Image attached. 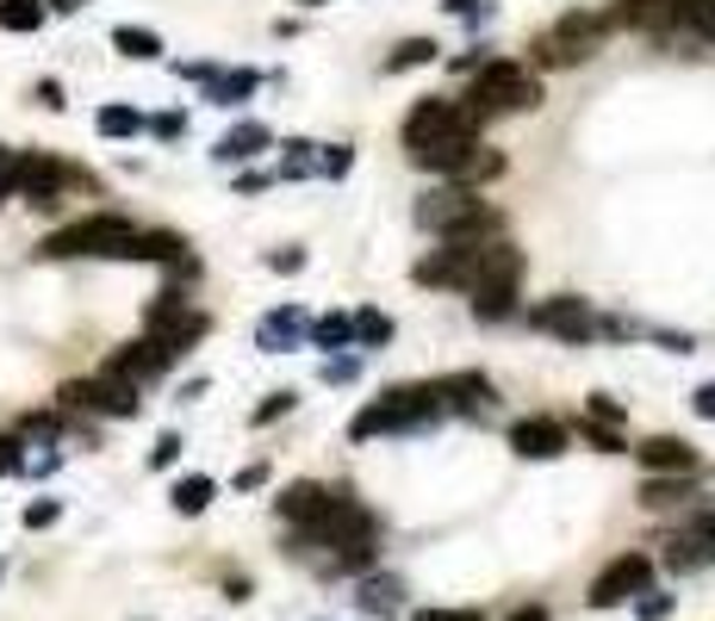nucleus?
Wrapping results in <instances>:
<instances>
[{
	"label": "nucleus",
	"mask_w": 715,
	"mask_h": 621,
	"mask_svg": "<svg viewBox=\"0 0 715 621\" xmlns=\"http://www.w3.org/2000/svg\"><path fill=\"white\" fill-rule=\"evenodd\" d=\"M635 460L647 466V479H684V472H697V448L678 441V435H653V441H641Z\"/></svg>",
	"instance_id": "f8f14e48"
},
{
	"label": "nucleus",
	"mask_w": 715,
	"mask_h": 621,
	"mask_svg": "<svg viewBox=\"0 0 715 621\" xmlns=\"http://www.w3.org/2000/svg\"><path fill=\"white\" fill-rule=\"evenodd\" d=\"M212 497H218V485H212L206 472H193V479H181V485H175V510H181V516H200V510L212 503Z\"/></svg>",
	"instance_id": "a878e982"
},
{
	"label": "nucleus",
	"mask_w": 715,
	"mask_h": 621,
	"mask_svg": "<svg viewBox=\"0 0 715 621\" xmlns=\"http://www.w3.org/2000/svg\"><path fill=\"white\" fill-rule=\"evenodd\" d=\"M510 621H548V609H541V603H529V609H517Z\"/></svg>",
	"instance_id": "864d4df0"
},
{
	"label": "nucleus",
	"mask_w": 715,
	"mask_h": 621,
	"mask_svg": "<svg viewBox=\"0 0 715 621\" xmlns=\"http://www.w3.org/2000/svg\"><path fill=\"white\" fill-rule=\"evenodd\" d=\"M684 7V26L697 31L703 44H715V0H678Z\"/></svg>",
	"instance_id": "473e14b6"
},
{
	"label": "nucleus",
	"mask_w": 715,
	"mask_h": 621,
	"mask_svg": "<svg viewBox=\"0 0 715 621\" xmlns=\"http://www.w3.org/2000/svg\"><path fill=\"white\" fill-rule=\"evenodd\" d=\"M0 186L13 193V150H0Z\"/></svg>",
	"instance_id": "603ef678"
},
{
	"label": "nucleus",
	"mask_w": 715,
	"mask_h": 621,
	"mask_svg": "<svg viewBox=\"0 0 715 621\" xmlns=\"http://www.w3.org/2000/svg\"><path fill=\"white\" fill-rule=\"evenodd\" d=\"M448 404H442V386H392L380 391V398L367 404V410H355L349 435L355 441H374V435H398V429H423V423H442Z\"/></svg>",
	"instance_id": "f03ea898"
},
{
	"label": "nucleus",
	"mask_w": 715,
	"mask_h": 621,
	"mask_svg": "<svg viewBox=\"0 0 715 621\" xmlns=\"http://www.w3.org/2000/svg\"><path fill=\"white\" fill-rule=\"evenodd\" d=\"M50 7H57V13H75V7H88V0H50Z\"/></svg>",
	"instance_id": "5fc2aeb1"
},
{
	"label": "nucleus",
	"mask_w": 715,
	"mask_h": 621,
	"mask_svg": "<svg viewBox=\"0 0 715 621\" xmlns=\"http://www.w3.org/2000/svg\"><path fill=\"white\" fill-rule=\"evenodd\" d=\"M398 597H405V590H398V578H361V597H355V603H361L367 615H392Z\"/></svg>",
	"instance_id": "393cba45"
},
{
	"label": "nucleus",
	"mask_w": 715,
	"mask_h": 621,
	"mask_svg": "<svg viewBox=\"0 0 715 621\" xmlns=\"http://www.w3.org/2000/svg\"><path fill=\"white\" fill-rule=\"evenodd\" d=\"M691 410H697L703 423H715V379H709V386H697V398H691Z\"/></svg>",
	"instance_id": "c03bdc74"
},
{
	"label": "nucleus",
	"mask_w": 715,
	"mask_h": 621,
	"mask_svg": "<svg viewBox=\"0 0 715 621\" xmlns=\"http://www.w3.org/2000/svg\"><path fill=\"white\" fill-rule=\"evenodd\" d=\"M299 336H311V324H305V310L299 305H286V310H268L262 324H255V348H268V355H280V348H293Z\"/></svg>",
	"instance_id": "f3484780"
},
{
	"label": "nucleus",
	"mask_w": 715,
	"mask_h": 621,
	"mask_svg": "<svg viewBox=\"0 0 715 621\" xmlns=\"http://www.w3.org/2000/svg\"><path fill=\"white\" fill-rule=\"evenodd\" d=\"M268 267H274V274H299V267H305V248H274Z\"/></svg>",
	"instance_id": "ea45409f"
},
{
	"label": "nucleus",
	"mask_w": 715,
	"mask_h": 621,
	"mask_svg": "<svg viewBox=\"0 0 715 621\" xmlns=\"http://www.w3.org/2000/svg\"><path fill=\"white\" fill-rule=\"evenodd\" d=\"M94 124H100V138H137V131H143V119L131 106H100Z\"/></svg>",
	"instance_id": "c756f323"
},
{
	"label": "nucleus",
	"mask_w": 715,
	"mask_h": 621,
	"mask_svg": "<svg viewBox=\"0 0 715 621\" xmlns=\"http://www.w3.org/2000/svg\"><path fill=\"white\" fill-rule=\"evenodd\" d=\"M69 181V169L63 162H50V155H13V186L25 193L32 205H57V186Z\"/></svg>",
	"instance_id": "9b49d317"
},
{
	"label": "nucleus",
	"mask_w": 715,
	"mask_h": 621,
	"mask_svg": "<svg viewBox=\"0 0 715 621\" xmlns=\"http://www.w3.org/2000/svg\"><path fill=\"white\" fill-rule=\"evenodd\" d=\"M168 367H175V360L162 355L150 336H143V342H125V348L106 360V373H119V379H131V386H143V379H156V373H168Z\"/></svg>",
	"instance_id": "2eb2a0df"
},
{
	"label": "nucleus",
	"mask_w": 715,
	"mask_h": 621,
	"mask_svg": "<svg viewBox=\"0 0 715 621\" xmlns=\"http://www.w3.org/2000/svg\"><path fill=\"white\" fill-rule=\"evenodd\" d=\"M442 7H448V13H454V19H486V7H492V0H442Z\"/></svg>",
	"instance_id": "a18cd8bd"
},
{
	"label": "nucleus",
	"mask_w": 715,
	"mask_h": 621,
	"mask_svg": "<svg viewBox=\"0 0 715 621\" xmlns=\"http://www.w3.org/2000/svg\"><path fill=\"white\" fill-rule=\"evenodd\" d=\"M492 174H504V155L498 150H486V143H473V150L461 155V169H454V181L467 186V193H473L479 181H492Z\"/></svg>",
	"instance_id": "5701e85b"
},
{
	"label": "nucleus",
	"mask_w": 715,
	"mask_h": 621,
	"mask_svg": "<svg viewBox=\"0 0 715 621\" xmlns=\"http://www.w3.org/2000/svg\"><path fill=\"white\" fill-rule=\"evenodd\" d=\"M175 460H181V435H162L156 448H150V466L162 472V466H175Z\"/></svg>",
	"instance_id": "4c0bfd02"
},
{
	"label": "nucleus",
	"mask_w": 715,
	"mask_h": 621,
	"mask_svg": "<svg viewBox=\"0 0 715 621\" xmlns=\"http://www.w3.org/2000/svg\"><path fill=\"white\" fill-rule=\"evenodd\" d=\"M604 26H635V31H672L684 26V7L678 0H616Z\"/></svg>",
	"instance_id": "4468645a"
},
{
	"label": "nucleus",
	"mask_w": 715,
	"mask_h": 621,
	"mask_svg": "<svg viewBox=\"0 0 715 621\" xmlns=\"http://www.w3.org/2000/svg\"><path fill=\"white\" fill-rule=\"evenodd\" d=\"M131 243H137V231H131L119 212H94V217H75V224H63L57 236H44V262H81V255H119L125 262L131 255Z\"/></svg>",
	"instance_id": "39448f33"
},
{
	"label": "nucleus",
	"mask_w": 715,
	"mask_h": 621,
	"mask_svg": "<svg viewBox=\"0 0 715 621\" xmlns=\"http://www.w3.org/2000/svg\"><path fill=\"white\" fill-rule=\"evenodd\" d=\"M436 386H442V404L448 410H461V417L492 410V379H486V373H448V379H436Z\"/></svg>",
	"instance_id": "dca6fc26"
},
{
	"label": "nucleus",
	"mask_w": 715,
	"mask_h": 621,
	"mask_svg": "<svg viewBox=\"0 0 715 621\" xmlns=\"http://www.w3.org/2000/svg\"><path fill=\"white\" fill-rule=\"evenodd\" d=\"M566 423L554 417H523L517 429H510V448L523 454V460H554V454H566Z\"/></svg>",
	"instance_id": "ddd939ff"
},
{
	"label": "nucleus",
	"mask_w": 715,
	"mask_h": 621,
	"mask_svg": "<svg viewBox=\"0 0 715 621\" xmlns=\"http://www.w3.org/2000/svg\"><path fill=\"white\" fill-rule=\"evenodd\" d=\"M57 516H63V503H57V497H44V503H32V510H25V528H50Z\"/></svg>",
	"instance_id": "58836bf2"
},
{
	"label": "nucleus",
	"mask_w": 715,
	"mask_h": 621,
	"mask_svg": "<svg viewBox=\"0 0 715 621\" xmlns=\"http://www.w3.org/2000/svg\"><path fill=\"white\" fill-rule=\"evenodd\" d=\"M63 410H94V417H137V386L119 379V373H100V379H69L63 386Z\"/></svg>",
	"instance_id": "0eeeda50"
},
{
	"label": "nucleus",
	"mask_w": 715,
	"mask_h": 621,
	"mask_svg": "<svg viewBox=\"0 0 715 621\" xmlns=\"http://www.w3.org/2000/svg\"><path fill=\"white\" fill-rule=\"evenodd\" d=\"M529 329H541V336H560V342H591L597 336V317H591V305L585 298H572V293H560V298H541V305H529Z\"/></svg>",
	"instance_id": "9d476101"
},
{
	"label": "nucleus",
	"mask_w": 715,
	"mask_h": 621,
	"mask_svg": "<svg viewBox=\"0 0 715 621\" xmlns=\"http://www.w3.org/2000/svg\"><path fill=\"white\" fill-rule=\"evenodd\" d=\"M324 497H330V485H311V479H299V485H286L274 503H280V522H293V528H311L318 522V510H324Z\"/></svg>",
	"instance_id": "a211bd4d"
},
{
	"label": "nucleus",
	"mask_w": 715,
	"mask_h": 621,
	"mask_svg": "<svg viewBox=\"0 0 715 621\" xmlns=\"http://www.w3.org/2000/svg\"><path fill=\"white\" fill-rule=\"evenodd\" d=\"M268 124H231V131H224V138H218V150H212V155H218V162H249V155H262V150H268Z\"/></svg>",
	"instance_id": "6ab92c4d"
},
{
	"label": "nucleus",
	"mask_w": 715,
	"mask_h": 621,
	"mask_svg": "<svg viewBox=\"0 0 715 621\" xmlns=\"http://www.w3.org/2000/svg\"><path fill=\"white\" fill-rule=\"evenodd\" d=\"M641 590H653V559L647 553H622V559H610L604 572L591 578L585 603L591 609H616V603H635Z\"/></svg>",
	"instance_id": "1a4fd4ad"
},
{
	"label": "nucleus",
	"mask_w": 715,
	"mask_h": 621,
	"mask_svg": "<svg viewBox=\"0 0 715 621\" xmlns=\"http://www.w3.org/2000/svg\"><path fill=\"white\" fill-rule=\"evenodd\" d=\"M324 379H330V386H343V379H355V360L343 355V360H324Z\"/></svg>",
	"instance_id": "09e8293b"
},
{
	"label": "nucleus",
	"mask_w": 715,
	"mask_h": 621,
	"mask_svg": "<svg viewBox=\"0 0 715 621\" xmlns=\"http://www.w3.org/2000/svg\"><path fill=\"white\" fill-rule=\"evenodd\" d=\"M57 460H63V454L50 448V441H19V472H32V479L57 472Z\"/></svg>",
	"instance_id": "c85d7f7f"
},
{
	"label": "nucleus",
	"mask_w": 715,
	"mask_h": 621,
	"mask_svg": "<svg viewBox=\"0 0 715 621\" xmlns=\"http://www.w3.org/2000/svg\"><path fill=\"white\" fill-rule=\"evenodd\" d=\"M311 162H318V155H311V143H286L280 181H305V174H311Z\"/></svg>",
	"instance_id": "f704fd0d"
},
{
	"label": "nucleus",
	"mask_w": 715,
	"mask_h": 621,
	"mask_svg": "<svg viewBox=\"0 0 715 621\" xmlns=\"http://www.w3.org/2000/svg\"><path fill=\"white\" fill-rule=\"evenodd\" d=\"M666 566H672V572H703V566H715V547L703 541L697 528H684V535H672V541H666Z\"/></svg>",
	"instance_id": "aec40b11"
},
{
	"label": "nucleus",
	"mask_w": 715,
	"mask_h": 621,
	"mask_svg": "<svg viewBox=\"0 0 715 621\" xmlns=\"http://www.w3.org/2000/svg\"><path fill=\"white\" fill-rule=\"evenodd\" d=\"M311 342H318V348H355V317H343V310L318 317V324H311Z\"/></svg>",
	"instance_id": "cd10ccee"
},
{
	"label": "nucleus",
	"mask_w": 715,
	"mask_h": 621,
	"mask_svg": "<svg viewBox=\"0 0 715 621\" xmlns=\"http://www.w3.org/2000/svg\"><path fill=\"white\" fill-rule=\"evenodd\" d=\"M125 262H175V267H193V262H187V243H181L175 231H150V236H137Z\"/></svg>",
	"instance_id": "412c9836"
},
{
	"label": "nucleus",
	"mask_w": 715,
	"mask_h": 621,
	"mask_svg": "<svg viewBox=\"0 0 715 621\" xmlns=\"http://www.w3.org/2000/svg\"><path fill=\"white\" fill-rule=\"evenodd\" d=\"M349 162H355L349 143H330V150H324L318 162H311V174H330V181H343V174H349Z\"/></svg>",
	"instance_id": "72a5a7b5"
},
{
	"label": "nucleus",
	"mask_w": 715,
	"mask_h": 621,
	"mask_svg": "<svg viewBox=\"0 0 715 621\" xmlns=\"http://www.w3.org/2000/svg\"><path fill=\"white\" fill-rule=\"evenodd\" d=\"M684 497V485H672V479H647L641 485V503H647V510H666V503H678Z\"/></svg>",
	"instance_id": "e433bc0d"
},
{
	"label": "nucleus",
	"mask_w": 715,
	"mask_h": 621,
	"mask_svg": "<svg viewBox=\"0 0 715 621\" xmlns=\"http://www.w3.org/2000/svg\"><path fill=\"white\" fill-rule=\"evenodd\" d=\"M517 274H523V248H510L504 236L479 243V267H473V317H510L517 310Z\"/></svg>",
	"instance_id": "423d86ee"
},
{
	"label": "nucleus",
	"mask_w": 715,
	"mask_h": 621,
	"mask_svg": "<svg viewBox=\"0 0 715 621\" xmlns=\"http://www.w3.org/2000/svg\"><path fill=\"white\" fill-rule=\"evenodd\" d=\"M672 603H678V597H666V590H641V597H635V615H641V621H666Z\"/></svg>",
	"instance_id": "c9c22d12"
},
{
	"label": "nucleus",
	"mask_w": 715,
	"mask_h": 621,
	"mask_svg": "<svg viewBox=\"0 0 715 621\" xmlns=\"http://www.w3.org/2000/svg\"><path fill=\"white\" fill-rule=\"evenodd\" d=\"M423 62H436V44H429V38H405V44L392 50V57H386V69H423Z\"/></svg>",
	"instance_id": "7c9ffc66"
},
{
	"label": "nucleus",
	"mask_w": 715,
	"mask_h": 621,
	"mask_svg": "<svg viewBox=\"0 0 715 621\" xmlns=\"http://www.w3.org/2000/svg\"><path fill=\"white\" fill-rule=\"evenodd\" d=\"M44 26V0H0V31H38Z\"/></svg>",
	"instance_id": "bb28decb"
},
{
	"label": "nucleus",
	"mask_w": 715,
	"mask_h": 621,
	"mask_svg": "<svg viewBox=\"0 0 715 621\" xmlns=\"http://www.w3.org/2000/svg\"><path fill=\"white\" fill-rule=\"evenodd\" d=\"M255 485H268V466H243L237 472V491H255Z\"/></svg>",
	"instance_id": "8fccbe9b"
},
{
	"label": "nucleus",
	"mask_w": 715,
	"mask_h": 621,
	"mask_svg": "<svg viewBox=\"0 0 715 621\" xmlns=\"http://www.w3.org/2000/svg\"><path fill=\"white\" fill-rule=\"evenodd\" d=\"M691 528H697L703 541H709V547H715V510H703V516H697V522H691Z\"/></svg>",
	"instance_id": "3c124183"
},
{
	"label": "nucleus",
	"mask_w": 715,
	"mask_h": 621,
	"mask_svg": "<svg viewBox=\"0 0 715 621\" xmlns=\"http://www.w3.org/2000/svg\"><path fill=\"white\" fill-rule=\"evenodd\" d=\"M255 88H262V75H255V69H231V75H212L206 81V100H212V106H243Z\"/></svg>",
	"instance_id": "4be33fe9"
},
{
	"label": "nucleus",
	"mask_w": 715,
	"mask_h": 621,
	"mask_svg": "<svg viewBox=\"0 0 715 621\" xmlns=\"http://www.w3.org/2000/svg\"><path fill=\"white\" fill-rule=\"evenodd\" d=\"M541 106V81L529 75L523 62H486V69H473V88H467V112H473L479 124L498 119V112H535Z\"/></svg>",
	"instance_id": "20e7f679"
},
{
	"label": "nucleus",
	"mask_w": 715,
	"mask_h": 621,
	"mask_svg": "<svg viewBox=\"0 0 715 621\" xmlns=\"http://www.w3.org/2000/svg\"><path fill=\"white\" fill-rule=\"evenodd\" d=\"M355 342H367V348L392 342V317L386 310H355Z\"/></svg>",
	"instance_id": "2f4dec72"
},
{
	"label": "nucleus",
	"mask_w": 715,
	"mask_h": 621,
	"mask_svg": "<svg viewBox=\"0 0 715 621\" xmlns=\"http://www.w3.org/2000/svg\"><path fill=\"white\" fill-rule=\"evenodd\" d=\"M473 143H479V119L467 106H454V100H423L405 119V150L429 174H454Z\"/></svg>",
	"instance_id": "f257e3e1"
},
{
	"label": "nucleus",
	"mask_w": 715,
	"mask_h": 621,
	"mask_svg": "<svg viewBox=\"0 0 715 621\" xmlns=\"http://www.w3.org/2000/svg\"><path fill=\"white\" fill-rule=\"evenodd\" d=\"M597 38H604V19H591V13H566L554 31H541L535 57L548 62V69H572V62H585L591 50H597Z\"/></svg>",
	"instance_id": "6e6552de"
},
{
	"label": "nucleus",
	"mask_w": 715,
	"mask_h": 621,
	"mask_svg": "<svg viewBox=\"0 0 715 621\" xmlns=\"http://www.w3.org/2000/svg\"><path fill=\"white\" fill-rule=\"evenodd\" d=\"M585 410H591L597 423H622V404H616V398H604V391H591V404H585Z\"/></svg>",
	"instance_id": "79ce46f5"
},
{
	"label": "nucleus",
	"mask_w": 715,
	"mask_h": 621,
	"mask_svg": "<svg viewBox=\"0 0 715 621\" xmlns=\"http://www.w3.org/2000/svg\"><path fill=\"white\" fill-rule=\"evenodd\" d=\"M305 7H324V0H305Z\"/></svg>",
	"instance_id": "4d7b16f0"
},
{
	"label": "nucleus",
	"mask_w": 715,
	"mask_h": 621,
	"mask_svg": "<svg viewBox=\"0 0 715 621\" xmlns=\"http://www.w3.org/2000/svg\"><path fill=\"white\" fill-rule=\"evenodd\" d=\"M0 472H19V435H0Z\"/></svg>",
	"instance_id": "de8ad7c7"
},
{
	"label": "nucleus",
	"mask_w": 715,
	"mask_h": 621,
	"mask_svg": "<svg viewBox=\"0 0 715 621\" xmlns=\"http://www.w3.org/2000/svg\"><path fill=\"white\" fill-rule=\"evenodd\" d=\"M112 50H119V57H131V62H156L162 57V38H156V31H143V26H119V31H112Z\"/></svg>",
	"instance_id": "b1692460"
},
{
	"label": "nucleus",
	"mask_w": 715,
	"mask_h": 621,
	"mask_svg": "<svg viewBox=\"0 0 715 621\" xmlns=\"http://www.w3.org/2000/svg\"><path fill=\"white\" fill-rule=\"evenodd\" d=\"M417 224L436 231V236H448V243H492L498 236L492 205H479V193H467V186L423 193V200H417Z\"/></svg>",
	"instance_id": "7ed1b4c3"
},
{
	"label": "nucleus",
	"mask_w": 715,
	"mask_h": 621,
	"mask_svg": "<svg viewBox=\"0 0 715 621\" xmlns=\"http://www.w3.org/2000/svg\"><path fill=\"white\" fill-rule=\"evenodd\" d=\"M150 131H156V138H181V131H187V119H181V112H162Z\"/></svg>",
	"instance_id": "49530a36"
},
{
	"label": "nucleus",
	"mask_w": 715,
	"mask_h": 621,
	"mask_svg": "<svg viewBox=\"0 0 715 621\" xmlns=\"http://www.w3.org/2000/svg\"><path fill=\"white\" fill-rule=\"evenodd\" d=\"M286 410H293V391H274V398L255 410V429H262V423H274V417H286Z\"/></svg>",
	"instance_id": "a19ab883"
},
{
	"label": "nucleus",
	"mask_w": 715,
	"mask_h": 621,
	"mask_svg": "<svg viewBox=\"0 0 715 621\" xmlns=\"http://www.w3.org/2000/svg\"><path fill=\"white\" fill-rule=\"evenodd\" d=\"M0 578H7V559H0Z\"/></svg>",
	"instance_id": "6e6d98bb"
},
{
	"label": "nucleus",
	"mask_w": 715,
	"mask_h": 621,
	"mask_svg": "<svg viewBox=\"0 0 715 621\" xmlns=\"http://www.w3.org/2000/svg\"><path fill=\"white\" fill-rule=\"evenodd\" d=\"M417 621H479V609H417Z\"/></svg>",
	"instance_id": "37998d69"
}]
</instances>
